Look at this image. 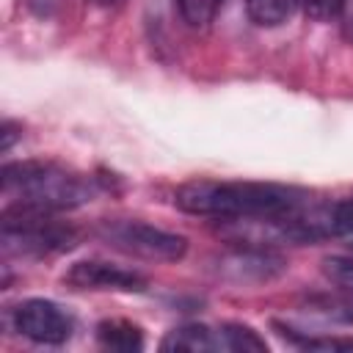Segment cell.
Returning a JSON list of instances; mask_svg holds the SVG:
<instances>
[{"label":"cell","instance_id":"6da1fadb","mask_svg":"<svg viewBox=\"0 0 353 353\" xmlns=\"http://www.w3.org/2000/svg\"><path fill=\"white\" fill-rule=\"evenodd\" d=\"M182 212L223 221H276L306 199L284 185L270 182H215L196 179L174 193Z\"/></svg>","mask_w":353,"mask_h":353},{"label":"cell","instance_id":"7a4b0ae2","mask_svg":"<svg viewBox=\"0 0 353 353\" xmlns=\"http://www.w3.org/2000/svg\"><path fill=\"white\" fill-rule=\"evenodd\" d=\"M97 185L91 176L63 168L58 163L25 160L3 168V199L6 207L33 212H61L91 201Z\"/></svg>","mask_w":353,"mask_h":353},{"label":"cell","instance_id":"3957f363","mask_svg":"<svg viewBox=\"0 0 353 353\" xmlns=\"http://www.w3.org/2000/svg\"><path fill=\"white\" fill-rule=\"evenodd\" d=\"M74 243V232L58 221H52L50 212H33V210H3V248L17 254H55Z\"/></svg>","mask_w":353,"mask_h":353},{"label":"cell","instance_id":"277c9868","mask_svg":"<svg viewBox=\"0 0 353 353\" xmlns=\"http://www.w3.org/2000/svg\"><path fill=\"white\" fill-rule=\"evenodd\" d=\"M99 234L113 248L141 259H154V262H174V259H182L188 251V240L182 234L163 232L141 221H110L99 229Z\"/></svg>","mask_w":353,"mask_h":353},{"label":"cell","instance_id":"5b68a950","mask_svg":"<svg viewBox=\"0 0 353 353\" xmlns=\"http://www.w3.org/2000/svg\"><path fill=\"white\" fill-rule=\"evenodd\" d=\"M11 320L22 336H28L30 342H39V345H61L74 331L72 314L63 306H58L55 301H44V298L22 301L14 309Z\"/></svg>","mask_w":353,"mask_h":353},{"label":"cell","instance_id":"8992f818","mask_svg":"<svg viewBox=\"0 0 353 353\" xmlns=\"http://www.w3.org/2000/svg\"><path fill=\"white\" fill-rule=\"evenodd\" d=\"M63 281L77 290H116V292H141L146 287V279L138 270H130V268H121L113 262H102V259L74 262L66 270Z\"/></svg>","mask_w":353,"mask_h":353},{"label":"cell","instance_id":"52a82bcc","mask_svg":"<svg viewBox=\"0 0 353 353\" xmlns=\"http://www.w3.org/2000/svg\"><path fill=\"white\" fill-rule=\"evenodd\" d=\"M163 350H229L226 325L210 328V325H182L171 331L163 339Z\"/></svg>","mask_w":353,"mask_h":353},{"label":"cell","instance_id":"ba28073f","mask_svg":"<svg viewBox=\"0 0 353 353\" xmlns=\"http://www.w3.org/2000/svg\"><path fill=\"white\" fill-rule=\"evenodd\" d=\"M97 336H99V342L105 347H113V350H141L143 347L141 328L132 325V323H124V320L99 323L97 325Z\"/></svg>","mask_w":353,"mask_h":353},{"label":"cell","instance_id":"9c48e42d","mask_svg":"<svg viewBox=\"0 0 353 353\" xmlns=\"http://www.w3.org/2000/svg\"><path fill=\"white\" fill-rule=\"evenodd\" d=\"M301 0H248V17L259 28H276L287 22Z\"/></svg>","mask_w":353,"mask_h":353},{"label":"cell","instance_id":"30bf717a","mask_svg":"<svg viewBox=\"0 0 353 353\" xmlns=\"http://www.w3.org/2000/svg\"><path fill=\"white\" fill-rule=\"evenodd\" d=\"M221 6H223V0H179V11H182L185 22L193 28L210 25Z\"/></svg>","mask_w":353,"mask_h":353},{"label":"cell","instance_id":"8fae6325","mask_svg":"<svg viewBox=\"0 0 353 353\" xmlns=\"http://www.w3.org/2000/svg\"><path fill=\"white\" fill-rule=\"evenodd\" d=\"M323 273L342 290L353 292V256H328L323 262Z\"/></svg>","mask_w":353,"mask_h":353},{"label":"cell","instance_id":"7c38bea8","mask_svg":"<svg viewBox=\"0 0 353 353\" xmlns=\"http://www.w3.org/2000/svg\"><path fill=\"white\" fill-rule=\"evenodd\" d=\"M301 3H303L306 14L314 19H334L345 6V0H301Z\"/></svg>","mask_w":353,"mask_h":353},{"label":"cell","instance_id":"4fadbf2b","mask_svg":"<svg viewBox=\"0 0 353 353\" xmlns=\"http://www.w3.org/2000/svg\"><path fill=\"white\" fill-rule=\"evenodd\" d=\"M295 342L301 347H312V350H353V339H312V336H295Z\"/></svg>","mask_w":353,"mask_h":353},{"label":"cell","instance_id":"5bb4252c","mask_svg":"<svg viewBox=\"0 0 353 353\" xmlns=\"http://www.w3.org/2000/svg\"><path fill=\"white\" fill-rule=\"evenodd\" d=\"M97 6H113V3H119V0H94Z\"/></svg>","mask_w":353,"mask_h":353}]
</instances>
